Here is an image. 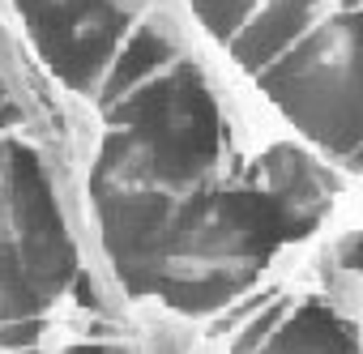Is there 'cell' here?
Returning a JSON list of instances; mask_svg holds the SVG:
<instances>
[{
    "mask_svg": "<svg viewBox=\"0 0 363 354\" xmlns=\"http://www.w3.org/2000/svg\"><path fill=\"white\" fill-rule=\"evenodd\" d=\"M329 265H337V269H359L363 273V231H350V235H342L333 248H329V256H325Z\"/></svg>",
    "mask_w": 363,
    "mask_h": 354,
    "instance_id": "obj_4",
    "label": "cell"
},
{
    "mask_svg": "<svg viewBox=\"0 0 363 354\" xmlns=\"http://www.w3.org/2000/svg\"><path fill=\"white\" fill-rule=\"evenodd\" d=\"M325 312L350 329L363 324V273L359 269H337V265H320V295Z\"/></svg>",
    "mask_w": 363,
    "mask_h": 354,
    "instance_id": "obj_2",
    "label": "cell"
},
{
    "mask_svg": "<svg viewBox=\"0 0 363 354\" xmlns=\"http://www.w3.org/2000/svg\"><path fill=\"white\" fill-rule=\"evenodd\" d=\"M261 354H359V337L350 324L333 320L325 303L312 295L282 316V324L269 333Z\"/></svg>",
    "mask_w": 363,
    "mask_h": 354,
    "instance_id": "obj_1",
    "label": "cell"
},
{
    "mask_svg": "<svg viewBox=\"0 0 363 354\" xmlns=\"http://www.w3.org/2000/svg\"><path fill=\"white\" fill-rule=\"evenodd\" d=\"M5 145H9V137H5V128H0V154H5Z\"/></svg>",
    "mask_w": 363,
    "mask_h": 354,
    "instance_id": "obj_6",
    "label": "cell"
},
{
    "mask_svg": "<svg viewBox=\"0 0 363 354\" xmlns=\"http://www.w3.org/2000/svg\"><path fill=\"white\" fill-rule=\"evenodd\" d=\"M354 337H359V354H363V324H359V329H354Z\"/></svg>",
    "mask_w": 363,
    "mask_h": 354,
    "instance_id": "obj_5",
    "label": "cell"
},
{
    "mask_svg": "<svg viewBox=\"0 0 363 354\" xmlns=\"http://www.w3.org/2000/svg\"><path fill=\"white\" fill-rule=\"evenodd\" d=\"M291 307H295V299H286V295L269 299L261 316H248V320H244V333L231 341V350H227V354H261V346L269 341V333L282 324V316H286Z\"/></svg>",
    "mask_w": 363,
    "mask_h": 354,
    "instance_id": "obj_3",
    "label": "cell"
}]
</instances>
